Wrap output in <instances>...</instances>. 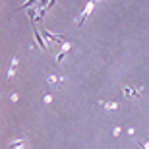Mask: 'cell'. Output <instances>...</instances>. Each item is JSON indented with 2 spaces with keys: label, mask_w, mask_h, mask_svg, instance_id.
<instances>
[{
  "label": "cell",
  "mask_w": 149,
  "mask_h": 149,
  "mask_svg": "<svg viewBox=\"0 0 149 149\" xmlns=\"http://www.w3.org/2000/svg\"><path fill=\"white\" fill-rule=\"evenodd\" d=\"M17 62H19V58H14V62H12V66H10V74H8V77H14L16 68H17Z\"/></svg>",
  "instance_id": "5b68a950"
},
{
  "label": "cell",
  "mask_w": 149,
  "mask_h": 149,
  "mask_svg": "<svg viewBox=\"0 0 149 149\" xmlns=\"http://www.w3.org/2000/svg\"><path fill=\"white\" fill-rule=\"evenodd\" d=\"M139 145H141V147H143V149H149V141H141V143H139Z\"/></svg>",
  "instance_id": "52a82bcc"
},
{
  "label": "cell",
  "mask_w": 149,
  "mask_h": 149,
  "mask_svg": "<svg viewBox=\"0 0 149 149\" xmlns=\"http://www.w3.org/2000/svg\"><path fill=\"white\" fill-rule=\"evenodd\" d=\"M43 35L47 39H50V41H64L66 37H62V35H54V33H50V31H43Z\"/></svg>",
  "instance_id": "3957f363"
},
{
  "label": "cell",
  "mask_w": 149,
  "mask_h": 149,
  "mask_svg": "<svg viewBox=\"0 0 149 149\" xmlns=\"http://www.w3.org/2000/svg\"><path fill=\"white\" fill-rule=\"evenodd\" d=\"M93 4H95V2H89V4L85 6V10H83V14L79 16V19H77V23H79V25H83V22H85V19H87V16L91 14V10H93Z\"/></svg>",
  "instance_id": "6da1fadb"
},
{
  "label": "cell",
  "mask_w": 149,
  "mask_h": 149,
  "mask_svg": "<svg viewBox=\"0 0 149 149\" xmlns=\"http://www.w3.org/2000/svg\"><path fill=\"white\" fill-rule=\"evenodd\" d=\"M33 33H35V39H37V43H39V47H41V49H45V43H43V39H41V35H39L37 27L33 29Z\"/></svg>",
  "instance_id": "8992f818"
},
{
  "label": "cell",
  "mask_w": 149,
  "mask_h": 149,
  "mask_svg": "<svg viewBox=\"0 0 149 149\" xmlns=\"http://www.w3.org/2000/svg\"><path fill=\"white\" fill-rule=\"evenodd\" d=\"M68 50H70V43H66L64 47H62V50L58 52V56H56V62H62V60H64V56H66Z\"/></svg>",
  "instance_id": "7a4b0ae2"
},
{
  "label": "cell",
  "mask_w": 149,
  "mask_h": 149,
  "mask_svg": "<svg viewBox=\"0 0 149 149\" xmlns=\"http://www.w3.org/2000/svg\"><path fill=\"white\" fill-rule=\"evenodd\" d=\"M124 95L126 97H139V91L138 89H132V87H126L124 89Z\"/></svg>",
  "instance_id": "277c9868"
}]
</instances>
